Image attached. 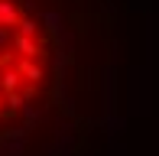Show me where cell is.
Returning <instances> with one entry per match:
<instances>
[{"mask_svg":"<svg viewBox=\"0 0 159 156\" xmlns=\"http://www.w3.org/2000/svg\"><path fill=\"white\" fill-rule=\"evenodd\" d=\"M81 26L65 0H0V156H49L75 124Z\"/></svg>","mask_w":159,"mask_h":156,"instance_id":"cell-1","label":"cell"}]
</instances>
